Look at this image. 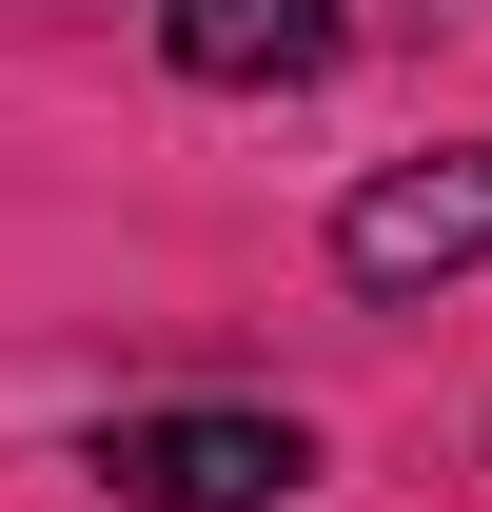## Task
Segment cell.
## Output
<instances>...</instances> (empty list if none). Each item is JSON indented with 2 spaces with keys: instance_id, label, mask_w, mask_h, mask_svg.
Here are the masks:
<instances>
[{
  "instance_id": "7a4b0ae2",
  "label": "cell",
  "mask_w": 492,
  "mask_h": 512,
  "mask_svg": "<svg viewBox=\"0 0 492 512\" xmlns=\"http://www.w3.org/2000/svg\"><path fill=\"white\" fill-rule=\"evenodd\" d=\"M492 256V138L473 158H394V178H355V217H335V276L355 296H433V276H473Z\"/></svg>"
},
{
  "instance_id": "6da1fadb",
  "label": "cell",
  "mask_w": 492,
  "mask_h": 512,
  "mask_svg": "<svg viewBox=\"0 0 492 512\" xmlns=\"http://www.w3.org/2000/svg\"><path fill=\"white\" fill-rule=\"evenodd\" d=\"M296 473H315L296 414H217V394H178V414H119V434H99V493H119V512H276Z\"/></svg>"
},
{
  "instance_id": "3957f363",
  "label": "cell",
  "mask_w": 492,
  "mask_h": 512,
  "mask_svg": "<svg viewBox=\"0 0 492 512\" xmlns=\"http://www.w3.org/2000/svg\"><path fill=\"white\" fill-rule=\"evenodd\" d=\"M158 40H178L197 99H296V79H335V0H158Z\"/></svg>"
}]
</instances>
